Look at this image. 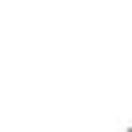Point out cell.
Returning <instances> with one entry per match:
<instances>
[{
  "label": "cell",
  "instance_id": "cell-1",
  "mask_svg": "<svg viewBox=\"0 0 132 132\" xmlns=\"http://www.w3.org/2000/svg\"><path fill=\"white\" fill-rule=\"evenodd\" d=\"M124 132H132V124H128V128H124Z\"/></svg>",
  "mask_w": 132,
  "mask_h": 132
}]
</instances>
